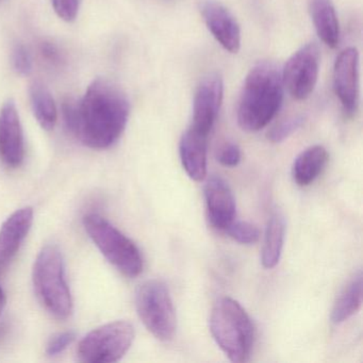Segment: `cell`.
Instances as JSON below:
<instances>
[{
    "label": "cell",
    "instance_id": "6da1fadb",
    "mask_svg": "<svg viewBox=\"0 0 363 363\" xmlns=\"http://www.w3.org/2000/svg\"><path fill=\"white\" fill-rule=\"evenodd\" d=\"M130 105L121 89L106 79L94 80L82 99L62 104L63 120L72 135L93 150L113 145L128 123Z\"/></svg>",
    "mask_w": 363,
    "mask_h": 363
},
{
    "label": "cell",
    "instance_id": "7a4b0ae2",
    "mask_svg": "<svg viewBox=\"0 0 363 363\" xmlns=\"http://www.w3.org/2000/svg\"><path fill=\"white\" fill-rule=\"evenodd\" d=\"M281 71L272 61H260L246 76L238 106L242 130L256 133L275 118L284 101Z\"/></svg>",
    "mask_w": 363,
    "mask_h": 363
},
{
    "label": "cell",
    "instance_id": "3957f363",
    "mask_svg": "<svg viewBox=\"0 0 363 363\" xmlns=\"http://www.w3.org/2000/svg\"><path fill=\"white\" fill-rule=\"evenodd\" d=\"M209 327L214 341L231 362L250 360L254 347V325L237 301L230 297L218 299L212 308Z\"/></svg>",
    "mask_w": 363,
    "mask_h": 363
},
{
    "label": "cell",
    "instance_id": "277c9868",
    "mask_svg": "<svg viewBox=\"0 0 363 363\" xmlns=\"http://www.w3.org/2000/svg\"><path fill=\"white\" fill-rule=\"evenodd\" d=\"M33 286L42 305L55 318L67 320L73 312V299L65 280V263L55 245L42 248L33 267Z\"/></svg>",
    "mask_w": 363,
    "mask_h": 363
},
{
    "label": "cell",
    "instance_id": "5b68a950",
    "mask_svg": "<svg viewBox=\"0 0 363 363\" xmlns=\"http://www.w3.org/2000/svg\"><path fill=\"white\" fill-rule=\"evenodd\" d=\"M84 226L89 237L111 264L127 277H137L143 271V258L135 243L111 223L96 213L86 214Z\"/></svg>",
    "mask_w": 363,
    "mask_h": 363
},
{
    "label": "cell",
    "instance_id": "8992f818",
    "mask_svg": "<svg viewBox=\"0 0 363 363\" xmlns=\"http://www.w3.org/2000/svg\"><path fill=\"white\" fill-rule=\"evenodd\" d=\"M140 320L156 339L169 342L177 329L173 299L167 284L161 280H148L140 286L135 296Z\"/></svg>",
    "mask_w": 363,
    "mask_h": 363
},
{
    "label": "cell",
    "instance_id": "52a82bcc",
    "mask_svg": "<svg viewBox=\"0 0 363 363\" xmlns=\"http://www.w3.org/2000/svg\"><path fill=\"white\" fill-rule=\"evenodd\" d=\"M135 327L127 320L108 323L89 333L78 345L84 362H116L127 354L135 340Z\"/></svg>",
    "mask_w": 363,
    "mask_h": 363
},
{
    "label": "cell",
    "instance_id": "ba28073f",
    "mask_svg": "<svg viewBox=\"0 0 363 363\" xmlns=\"http://www.w3.org/2000/svg\"><path fill=\"white\" fill-rule=\"evenodd\" d=\"M320 50L315 43L301 46L286 61L281 71L284 88L296 101L308 99L318 84Z\"/></svg>",
    "mask_w": 363,
    "mask_h": 363
},
{
    "label": "cell",
    "instance_id": "9c48e42d",
    "mask_svg": "<svg viewBox=\"0 0 363 363\" xmlns=\"http://www.w3.org/2000/svg\"><path fill=\"white\" fill-rule=\"evenodd\" d=\"M359 52L354 48L344 50L333 67V89L347 116H354L359 106Z\"/></svg>",
    "mask_w": 363,
    "mask_h": 363
},
{
    "label": "cell",
    "instance_id": "30bf717a",
    "mask_svg": "<svg viewBox=\"0 0 363 363\" xmlns=\"http://www.w3.org/2000/svg\"><path fill=\"white\" fill-rule=\"evenodd\" d=\"M224 96V82L218 74H210L197 86L193 101V122L195 130L209 135Z\"/></svg>",
    "mask_w": 363,
    "mask_h": 363
},
{
    "label": "cell",
    "instance_id": "8fae6325",
    "mask_svg": "<svg viewBox=\"0 0 363 363\" xmlns=\"http://www.w3.org/2000/svg\"><path fill=\"white\" fill-rule=\"evenodd\" d=\"M199 11L218 43L227 52L237 54L241 48V29L233 13L218 0H201Z\"/></svg>",
    "mask_w": 363,
    "mask_h": 363
},
{
    "label": "cell",
    "instance_id": "7c38bea8",
    "mask_svg": "<svg viewBox=\"0 0 363 363\" xmlns=\"http://www.w3.org/2000/svg\"><path fill=\"white\" fill-rule=\"evenodd\" d=\"M25 157L24 135L14 101L0 109V158L12 169L22 165Z\"/></svg>",
    "mask_w": 363,
    "mask_h": 363
},
{
    "label": "cell",
    "instance_id": "4fadbf2b",
    "mask_svg": "<svg viewBox=\"0 0 363 363\" xmlns=\"http://www.w3.org/2000/svg\"><path fill=\"white\" fill-rule=\"evenodd\" d=\"M33 223V210H16L0 227V273L5 271L20 250Z\"/></svg>",
    "mask_w": 363,
    "mask_h": 363
},
{
    "label": "cell",
    "instance_id": "5bb4252c",
    "mask_svg": "<svg viewBox=\"0 0 363 363\" xmlns=\"http://www.w3.org/2000/svg\"><path fill=\"white\" fill-rule=\"evenodd\" d=\"M203 191L210 224L218 230H226L235 218V199L230 186L222 178L213 176Z\"/></svg>",
    "mask_w": 363,
    "mask_h": 363
},
{
    "label": "cell",
    "instance_id": "9a60e30c",
    "mask_svg": "<svg viewBox=\"0 0 363 363\" xmlns=\"http://www.w3.org/2000/svg\"><path fill=\"white\" fill-rule=\"evenodd\" d=\"M208 135L190 127L179 143L180 160L189 177L203 182L207 176Z\"/></svg>",
    "mask_w": 363,
    "mask_h": 363
},
{
    "label": "cell",
    "instance_id": "2e32d148",
    "mask_svg": "<svg viewBox=\"0 0 363 363\" xmlns=\"http://www.w3.org/2000/svg\"><path fill=\"white\" fill-rule=\"evenodd\" d=\"M309 11L318 38L328 48H335L340 41V25L331 0H309Z\"/></svg>",
    "mask_w": 363,
    "mask_h": 363
},
{
    "label": "cell",
    "instance_id": "e0dca14e",
    "mask_svg": "<svg viewBox=\"0 0 363 363\" xmlns=\"http://www.w3.org/2000/svg\"><path fill=\"white\" fill-rule=\"evenodd\" d=\"M328 152L326 148L320 145H314L307 148L295 159L292 167L293 180L298 186H310L328 162Z\"/></svg>",
    "mask_w": 363,
    "mask_h": 363
},
{
    "label": "cell",
    "instance_id": "ac0fdd59",
    "mask_svg": "<svg viewBox=\"0 0 363 363\" xmlns=\"http://www.w3.org/2000/svg\"><path fill=\"white\" fill-rule=\"evenodd\" d=\"M286 220L279 211L274 212L267 223L261 261L265 269H274L279 263L284 250Z\"/></svg>",
    "mask_w": 363,
    "mask_h": 363
},
{
    "label": "cell",
    "instance_id": "d6986e66",
    "mask_svg": "<svg viewBox=\"0 0 363 363\" xmlns=\"http://www.w3.org/2000/svg\"><path fill=\"white\" fill-rule=\"evenodd\" d=\"M362 305V273L357 272L340 293L331 310V322L341 324L354 316Z\"/></svg>",
    "mask_w": 363,
    "mask_h": 363
},
{
    "label": "cell",
    "instance_id": "ffe728a7",
    "mask_svg": "<svg viewBox=\"0 0 363 363\" xmlns=\"http://www.w3.org/2000/svg\"><path fill=\"white\" fill-rule=\"evenodd\" d=\"M30 101L33 114L44 130H52L58 120V110L50 91L41 82L30 86Z\"/></svg>",
    "mask_w": 363,
    "mask_h": 363
},
{
    "label": "cell",
    "instance_id": "44dd1931",
    "mask_svg": "<svg viewBox=\"0 0 363 363\" xmlns=\"http://www.w3.org/2000/svg\"><path fill=\"white\" fill-rule=\"evenodd\" d=\"M225 231L231 239L235 240L238 243L246 244V245L256 243L260 237V231L255 225L242 222V220L239 222L233 220Z\"/></svg>",
    "mask_w": 363,
    "mask_h": 363
},
{
    "label": "cell",
    "instance_id": "7402d4cb",
    "mask_svg": "<svg viewBox=\"0 0 363 363\" xmlns=\"http://www.w3.org/2000/svg\"><path fill=\"white\" fill-rule=\"evenodd\" d=\"M303 123H305V116H292L288 120L282 121L281 123L271 129L267 135V139L273 143H281L293 133H296L303 126Z\"/></svg>",
    "mask_w": 363,
    "mask_h": 363
},
{
    "label": "cell",
    "instance_id": "603a6c76",
    "mask_svg": "<svg viewBox=\"0 0 363 363\" xmlns=\"http://www.w3.org/2000/svg\"><path fill=\"white\" fill-rule=\"evenodd\" d=\"M82 0H52L57 16L65 22H73L79 13Z\"/></svg>",
    "mask_w": 363,
    "mask_h": 363
},
{
    "label": "cell",
    "instance_id": "cb8c5ba5",
    "mask_svg": "<svg viewBox=\"0 0 363 363\" xmlns=\"http://www.w3.org/2000/svg\"><path fill=\"white\" fill-rule=\"evenodd\" d=\"M13 67L20 75L27 76L33 69V61L28 50L22 44H18L13 50Z\"/></svg>",
    "mask_w": 363,
    "mask_h": 363
},
{
    "label": "cell",
    "instance_id": "d4e9b609",
    "mask_svg": "<svg viewBox=\"0 0 363 363\" xmlns=\"http://www.w3.org/2000/svg\"><path fill=\"white\" fill-rule=\"evenodd\" d=\"M76 335L73 331H65V333H59L55 335L54 337L50 339L48 342V347H46V352L50 356H57L65 352L75 340Z\"/></svg>",
    "mask_w": 363,
    "mask_h": 363
},
{
    "label": "cell",
    "instance_id": "484cf974",
    "mask_svg": "<svg viewBox=\"0 0 363 363\" xmlns=\"http://www.w3.org/2000/svg\"><path fill=\"white\" fill-rule=\"evenodd\" d=\"M242 154L239 146L235 143H226L218 152V160L227 167H235L241 161Z\"/></svg>",
    "mask_w": 363,
    "mask_h": 363
},
{
    "label": "cell",
    "instance_id": "4316f807",
    "mask_svg": "<svg viewBox=\"0 0 363 363\" xmlns=\"http://www.w3.org/2000/svg\"><path fill=\"white\" fill-rule=\"evenodd\" d=\"M40 54L43 60L52 67H58L62 63V54L56 44L50 41H43L40 44Z\"/></svg>",
    "mask_w": 363,
    "mask_h": 363
},
{
    "label": "cell",
    "instance_id": "83f0119b",
    "mask_svg": "<svg viewBox=\"0 0 363 363\" xmlns=\"http://www.w3.org/2000/svg\"><path fill=\"white\" fill-rule=\"evenodd\" d=\"M6 303H7V296H6V293L5 291H4L3 286L0 284V315H1L4 309H5Z\"/></svg>",
    "mask_w": 363,
    "mask_h": 363
},
{
    "label": "cell",
    "instance_id": "f1b7e54d",
    "mask_svg": "<svg viewBox=\"0 0 363 363\" xmlns=\"http://www.w3.org/2000/svg\"><path fill=\"white\" fill-rule=\"evenodd\" d=\"M6 329L3 326H0V340L5 337Z\"/></svg>",
    "mask_w": 363,
    "mask_h": 363
}]
</instances>
